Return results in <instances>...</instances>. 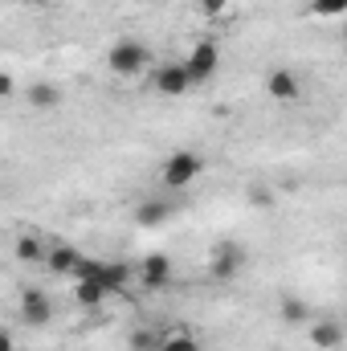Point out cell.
Listing matches in <instances>:
<instances>
[{"instance_id":"1","label":"cell","mask_w":347,"mask_h":351,"mask_svg":"<svg viewBox=\"0 0 347 351\" xmlns=\"http://www.w3.org/2000/svg\"><path fill=\"white\" fill-rule=\"evenodd\" d=\"M74 278H78V282H98L106 294H115V290H123V286L131 282V265L127 262H94V258H82L78 269H74Z\"/></svg>"},{"instance_id":"5","label":"cell","mask_w":347,"mask_h":351,"mask_svg":"<svg viewBox=\"0 0 347 351\" xmlns=\"http://www.w3.org/2000/svg\"><path fill=\"white\" fill-rule=\"evenodd\" d=\"M241 265H246V250H241L237 241H217V245H213L208 274H213L217 282H233V278L241 274Z\"/></svg>"},{"instance_id":"17","label":"cell","mask_w":347,"mask_h":351,"mask_svg":"<svg viewBox=\"0 0 347 351\" xmlns=\"http://www.w3.org/2000/svg\"><path fill=\"white\" fill-rule=\"evenodd\" d=\"M74 298H78L82 306H102V298H106V290H102L98 282H78V286H74Z\"/></svg>"},{"instance_id":"18","label":"cell","mask_w":347,"mask_h":351,"mask_svg":"<svg viewBox=\"0 0 347 351\" xmlns=\"http://www.w3.org/2000/svg\"><path fill=\"white\" fill-rule=\"evenodd\" d=\"M160 339H164L160 331H147V327H139V331L131 335V351H156V348H160Z\"/></svg>"},{"instance_id":"14","label":"cell","mask_w":347,"mask_h":351,"mask_svg":"<svg viewBox=\"0 0 347 351\" xmlns=\"http://www.w3.org/2000/svg\"><path fill=\"white\" fill-rule=\"evenodd\" d=\"M278 311H282V323H311V306L302 298H294V294H286Z\"/></svg>"},{"instance_id":"12","label":"cell","mask_w":347,"mask_h":351,"mask_svg":"<svg viewBox=\"0 0 347 351\" xmlns=\"http://www.w3.org/2000/svg\"><path fill=\"white\" fill-rule=\"evenodd\" d=\"M172 213H176V208L168 204V200H143V204H139V213H135V221H139L143 229H156V225H164Z\"/></svg>"},{"instance_id":"4","label":"cell","mask_w":347,"mask_h":351,"mask_svg":"<svg viewBox=\"0 0 347 351\" xmlns=\"http://www.w3.org/2000/svg\"><path fill=\"white\" fill-rule=\"evenodd\" d=\"M217 66H221V49H217V41H200V45L184 58V74H188L192 86H196V82H208V78L217 74Z\"/></svg>"},{"instance_id":"8","label":"cell","mask_w":347,"mask_h":351,"mask_svg":"<svg viewBox=\"0 0 347 351\" xmlns=\"http://www.w3.org/2000/svg\"><path fill=\"white\" fill-rule=\"evenodd\" d=\"M152 86L160 90V94H168V98H176V94H184V90L192 86V82L184 74V62H172V66H160L152 74Z\"/></svg>"},{"instance_id":"7","label":"cell","mask_w":347,"mask_h":351,"mask_svg":"<svg viewBox=\"0 0 347 351\" xmlns=\"http://www.w3.org/2000/svg\"><path fill=\"white\" fill-rule=\"evenodd\" d=\"M139 282H143L147 290L168 286V282H172V258H168V254H147L143 265H139Z\"/></svg>"},{"instance_id":"6","label":"cell","mask_w":347,"mask_h":351,"mask_svg":"<svg viewBox=\"0 0 347 351\" xmlns=\"http://www.w3.org/2000/svg\"><path fill=\"white\" fill-rule=\"evenodd\" d=\"M21 319H25L29 327H45V323L53 319V302H49V294L37 290V286L21 290Z\"/></svg>"},{"instance_id":"10","label":"cell","mask_w":347,"mask_h":351,"mask_svg":"<svg viewBox=\"0 0 347 351\" xmlns=\"http://www.w3.org/2000/svg\"><path fill=\"white\" fill-rule=\"evenodd\" d=\"M311 343L319 351H335L344 343V327H339V319H315L311 323Z\"/></svg>"},{"instance_id":"9","label":"cell","mask_w":347,"mask_h":351,"mask_svg":"<svg viewBox=\"0 0 347 351\" xmlns=\"http://www.w3.org/2000/svg\"><path fill=\"white\" fill-rule=\"evenodd\" d=\"M265 90H270V98H278V102H294V98L302 94V82H298L294 70H270Z\"/></svg>"},{"instance_id":"2","label":"cell","mask_w":347,"mask_h":351,"mask_svg":"<svg viewBox=\"0 0 347 351\" xmlns=\"http://www.w3.org/2000/svg\"><path fill=\"white\" fill-rule=\"evenodd\" d=\"M106 62H110V70H115V74H123V78H131V74H139V70H147V62H152V53H147V45H143V41H131V37H123V41H115V45H110V53H106Z\"/></svg>"},{"instance_id":"13","label":"cell","mask_w":347,"mask_h":351,"mask_svg":"<svg viewBox=\"0 0 347 351\" xmlns=\"http://www.w3.org/2000/svg\"><path fill=\"white\" fill-rule=\"evenodd\" d=\"M29 106L33 110H53V106H62V90L53 82H33L29 86Z\"/></svg>"},{"instance_id":"21","label":"cell","mask_w":347,"mask_h":351,"mask_svg":"<svg viewBox=\"0 0 347 351\" xmlns=\"http://www.w3.org/2000/svg\"><path fill=\"white\" fill-rule=\"evenodd\" d=\"M225 4H229V0H200V12H204V16H221Z\"/></svg>"},{"instance_id":"11","label":"cell","mask_w":347,"mask_h":351,"mask_svg":"<svg viewBox=\"0 0 347 351\" xmlns=\"http://www.w3.org/2000/svg\"><path fill=\"white\" fill-rule=\"evenodd\" d=\"M45 262H49L53 274H74L78 262H82V254H78L74 245H49V250H45Z\"/></svg>"},{"instance_id":"22","label":"cell","mask_w":347,"mask_h":351,"mask_svg":"<svg viewBox=\"0 0 347 351\" xmlns=\"http://www.w3.org/2000/svg\"><path fill=\"white\" fill-rule=\"evenodd\" d=\"M12 90H16V82H12V74H4V70H0V98H8Z\"/></svg>"},{"instance_id":"3","label":"cell","mask_w":347,"mask_h":351,"mask_svg":"<svg viewBox=\"0 0 347 351\" xmlns=\"http://www.w3.org/2000/svg\"><path fill=\"white\" fill-rule=\"evenodd\" d=\"M200 172H204V160L196 152H176V156H168L160 180H164V188H188Z\"/></svg>"},{"instance_id":"16","label":"cell","mask_w":347,"mask_h":351,"mask_svg":"<svg viewBox=\"0 0 347 351\" xmlns=\"http://www.w3.org/2000/svg\"><path fill=\"white\" fill-rule=\"evenodd\" d=\"M156 351H200V343L188 335V331H172V335H164L160 339V348Z\"/></svg>"},{"instance_id":"15","label":"cell","mask_w":347,"mask_h":351,"mask_svg":"<svg viewBox=\"0 0 347 351\" xmlns=\"http://www.w3.org/2000/svg\"><path fill=\"white\" fill-rule=\"evenodd\" d=\"M16 258H21V262H41V258H45V245H41V237H33V233L16 237Z\"/></svg>"},{"instance_id":"20","label":"cell","mask_w":347,"mask_h":351,"mask_svg":"<svg viewBox=\"0 0 347 351\" xmlns=\"http://www.w3.org/2000/svg\"><path fill=\"white\" fill-rule=\"evenodd\" d=\"M270 200H274V192H270V188H250V204H258V208H270Z\"/></svg>"},{"instance_id":"19","label":"cell","mask_w":347,"mask_h":351,"mask_svg":"<svg viewBox=\"0 0 347 351\" xmlns=\"http://www.w3.org/2000/svg\"><path fill=\"white\" fill-rule=\"evenodd\" d=\"M307 12L311 16H339V12H347V0H311Z\"/></svg>"},{"instance_id":"23","label":"cell","mask_w":347,"mask_h":351,"mask_svg":"<svg viewBox=\"0 0 347 351\" xmlns=\"http://www.w3.org/2000/svg\"><path fill=\"white\" fill-rule=\"evenodd\" d=\"M0 351H12V339H8V331H0Z\"/></svg>"}]
</instances>
